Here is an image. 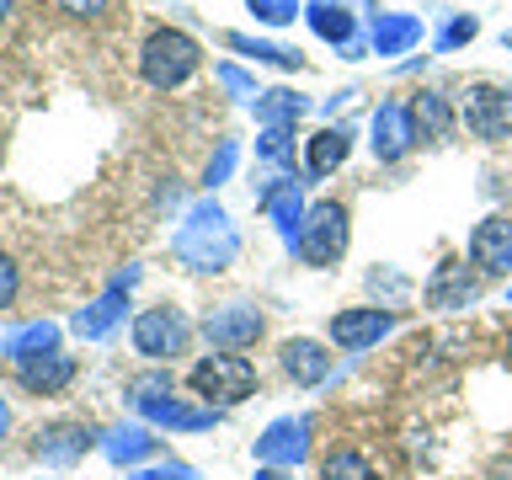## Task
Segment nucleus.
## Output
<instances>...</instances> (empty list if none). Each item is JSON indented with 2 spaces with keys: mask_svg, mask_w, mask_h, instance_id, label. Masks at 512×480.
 I'll list each match as a JSON object with an SVG mask.
<instances>
[{
  "mask_svg": "<svg viewBox=\"0 0 512 480\" xmlns=\"http://www.w3.org/2000/svg\"><path fill=\"white\" fill-rule=\"evenodd\" d=\"M128 336H134V352H139V358L171 363V358H182V352H187L192 326H187V315L176 310V304H150V310L134 315Z\"/></svg>",
  "mask_w": 512,
  "mask_h": 480,
  "instance_id": "5",
  "label": "nucleus"
},
{
  "mask_svg": "<svg viewBox=\"0 0 512 480\" xmlns=\"http://www.w3.org/2000/svg\"><path fill=\"white\" fill-rule=\"evenodd\" d=\"M507 48H512V32H507Z\"/></svg>",
  "mask_w": 512,
  "mask_h": 480,
  "instance_id": "40",
  "label": "nucleus"
},
{
  "mask_svg": "<svg viewBox=\"0 0 512 480\" xmlns=\"http://www.w3.org/2000/svg\"><path fill=\"white\" fill-rule=\"evenodd\" d=\"M416 27L411 16H379L374 22V43H379V54H395V48H406V43H416Z\"/></svg>",
  "mask_w": 512,
  "mask_h": 480,
  "instance_id": "27",
  "label": "nucleus"
},
{
  "mask_svg": "<svg viewBox=\"0 0 512 480\" xmlns=\"http://www.w3.org/2000/svg\"><path fill=\"white\" fill-rule=\"evenodd\" d=\"M224 43L240 48L246 59H262V64H283V70H294L299 54L294 48H278V43H262V38H246V32H224Z\"/></svg>",
  "mask_w": 512,
  "mask_h": 480,
  "instance_id": "25",
  "label": "nucleus"
},
{
  "mask_svg": "<svg viewBox=\"0 0 512 480\" xmlns=\"http://www.w3.org/2000/svg\"><path fill=\"white\" fill-rule=\"evenodd\" d=\"M470 267L486 272V278H507L512 272V219L491 214L470 230Z\"/></svg>",
  "mask_w": 512,
  "mask_h": 480,
  "instance_id": "10",
  "label": "nucleus"
},
{
  "mask_svg": "<svg viewBox=\"0 0 512 480\" xmlns=\"http://www.w3.org/2000/svg\"><path fill=\"white\" fill-rule=\"evenodd\" d=\"M112 6V0H59V11H70V16H102Z\"/></svg>",
  "mask_w": 512,
  "mask_h": 480,
  "instance_id": "34",
  "label": "nucleus"
},
{
  "mask_svg": "<svg viewBox=\"0 0 512 480\" xmlns=\"http://www.w3.org/2000/svg\"><path fill=\"white\" fill-rule=\"evenodd\" d=\"M464 38H475V16H459V22H448V32L438 38V48H454V43H464Z\"/></svg>",
  "mask_w": 512,
  "mask_h": 480,
  "instance_id": "32",
  "label": "nucleus"
},
{
  "mask_svg": "<svg viewBox=\"0 0 512 480\" xmlns=\"http://www.w3.org/2000/svg\"><path fill=\"white\" fill-rule=\"evenodd\" d=\"M139 283V267H123L118 278H112L107 288H102V299H91L86 310H80L70 326H75V336H86V342H102V336L123 320V310H128V288Z\"/></svg>",
  "mask_w": 512,
  "mask_h": 480,
  "instance_id": "9",
  "label": "nucleus"
},
{
  "mask_svg": "<svg viewBox=\"0 0 512 480\" xmlns=\"http://www.w3.org/2000/svg\"><path fill=\"white\" fill-rule=\"evenodd\" d=\"M134 411L144 416V422H155V427H176V432H203V427H214V422H219V411H214V406H187V400H176V395L134 400Z\"/></svg>",
  "mask_w": 512,
  "mask_h": 480,
  "instance_id": "13",
  "label": "nucleus"
},
{
  "mask_svg": "<svg viewBox=\"0 0 512 480\" xmlns=\"http://www.w3.org/2000/svg\"><path fill=\"white\" fill-rule=\"evenodd\" d=\"M464 128H470L475 139H507L512 134V91L502 86H475L464 96Z\"/></svg>",
  "mask_w": 512,
  "mask_h": 480,
  "instance_id": "11",
  "label": "nucleus"
},
{
  "mask_svg": "<svg viewBox=\"0 0 512 480\" xmlns=\"http://www.w3.org/2000/svg\"><path fill=\"white\" fill-rule=\"evenodd\" d=\"M16 384L27 395H64L75 384V358L70 352H48V358H32V363H16Z\"/></svg>",
  "mask_w": 512,
  "mask_h": 480,
  "instance_id": "14",
  "label": "nucleus"
},
{
  "mask_svg": "<svg viewBox=\"0 0 512 480\" xmlns=\"http://www.w3.org/2000/svg\"><path fill=\"white\" fill-rule=\"evenodd\" d=\"M11 432V406H6V395H0V438Z\"/></svg>",
  "mask_w": 512,
  "mask_h": 480,
  "instance_id": "37",
  "label": "nucleus"
},
{
  "mask_svg": "<svg viewBox=\"0 0 512 480\" xmlns=\"http://www.w3.org/2000/svg\"><path fill=\"white\" fill-rule=\"evenodd\" d=\"M256 155H262L267 166H288V155H294V144H288V128H267V139L256 144Z\"/></svg>",
  "mask_w": 512,
  "mask_h": 480,
  "instance_id": "28",
  "label": "nucleus"
},
{
  "mask_svg": "<svg viewBox=\"0 0 512 480\" xmlns=\"http://www.w3.org/2000/svg\"><path fill=\"white\" fill-rule=\"evenodd\" d=\"M251 480H294V470H272V464H256Z\"/></svg>",
  "mask_w": 512,
  "mask_h": 480,
  "instance_id": "36",
  "label": "nucleus"
},
{
  "mask_svg": "<svg viewBox=\"0 0 512 480\" xmlns=\"http://www.w3.org/2000/svg\"><path fill=\"white\" fill-rule=\"evenodd\" d=\"M278 363L294 384H326L331 379V352L315 342V336H288L278 347Z\"/></svg>",
  "mask_w": 512,
  "mask_h": 480,
  "instance_id": "16",
  "label": "nucleus"
},
{
  "mask_svg": "<svg viewBox=\"0 0 512 480\" xmlns=\"http://www.w3.org/2000/svg\"><path fill=\"white\" fill-rule=\"evenodd\" d=\"M299 112H304V102L294 91H267L262 102H256V118H262L267 128H288V123H299Z\"/></svg>",
  "mask_w": 512,
  "mask_h": 480,
  "instance_id": "26",
  "label": "nucleus"
},
{
  "mask_svg": "<svg viewBox=\"0 0 512 480\" xmlns=\"http://www.w3.org/2000/svg\"><path fill=\"white\" fill-rule=\"evenodd\" d=\"M198 331L208 336L214 352H240L267 331V315H262V304H251V299H230V304H219V310H208L198 320Z\"/></svg>",
  "mask_w": 512,
  "mask_h": 480,
  "instance_id": "6",
  "label": "nucleus"
},
{
  "mask_svg": "<svg viewBox=\"0 0 512 480\" xmlns=\"http://www.w3.org/2000/svg\"><path fill=\"white\" fill-rule=\"evenodd\" d=\"M347 240H352L347 208L336 203V198H320V203H310V214H304L299 235L288 240V251L304 256L310 267H336V262L347 256Z\"/></svg>",
  "mask_w": 512,
  "mask_h": 480,
  "instance_id": "3",
  "label": "nucleus"
},
{
  "mask_svg": "<svg viewBox=\"0 0 512 480\" xmlns=\"http://www.w3.org/2000/svg\"><path fill=\"white\" fill-rule=\"evenodd\" d=\"M198 70V43L176 27H155L139 48V75L150 80L155 91H176L182 80H192Z\"/></svg>",
  "mask_w": 512,
  "mask_h": 480,
  "instance_id": "4",
  "label": "nucleus"
},
{
  "mask_svg": "<svg viewBox=\"0 0 512 480\" xmlns=\"http://www.w3.org/2000/svg\"><path fill=\"white\" fill-rule=\"evenodd\" d=\"M416 144V128H411V107L400 102H384L374 112V155L379 160H400Z\"/></svg>",
  "mask_w": 512,
  "mask_h": 480,
  "instance_id": "17",
  "label": "nucleus"
},
{
  "mask_svg": "<svg viewBox=\"0 0 512 480\" xmlns=\"http://www.w3.org/2000/svg\"><path fill=\"white\" fill-rule=\"evenodd\" d=\"M187 384L198 400L224 411V406H240V400L256 395V363L246 352H208V358H198L187 368Z\"/></svg>",
  "mask_w": 512,
  "mask_h": 480,
  "instance_id": "2",
  "label": "nucleus"
},
{
  "mask_svg": "<svg viewBox=\"0 0 512 480\" xmlns=\"http://www.w3.org/2000/svg\"><path fill=\"white\" fill-rule=\"evenodd\" d=\"M347 155H352V128H320V134L304 144V176L320 182V176H331Z\"/></svg>",
  "mask_w": 512,
  "mask_h": 480,
  "instance_id": "19",
  "label": "nucleus"
},
{
  "mask_svg": "<svg viewBox=\"0 0 512 480\" xmlns=\"http://www.w3.org/2000/svg\"><path fill=\"white\" fill-rule=\"evenodd\" d=\"M155 448H160V438L150 427H139V422H118V427L102 432V454L112 464H139V459H150Z\"/></svg>",
  "mask_w": 512,
  "mask_h": 480,
  "instance_id": "20",
  "label": "nucleus"
},
{
  "mask_svg": "<svg viewBox=\"0 0 512 480\" xmlns=\"http://www.w3.org/2000/svg\"><path fill=\"white\" fill-rule=\"evenodd\" d=\"M304 454H310V416H278L256 438V464H272V470H299Z\"/></svg>",
  "mask_w": 512,
  "mask_h": 480,
  "instance_id": "8",
  "label": "nucleus"
},
{
  "mask_svg": "<svg viewBox=\"0 0 512 480\" xmlns=\"http://www.w3.org/2000/svg\"><path fill=\"white\" fill-rule=\"evenodd\" d=\"M16 294H22V267H16V256L0 251V310H11Z\"/></svg>",
  "mask_w": 512,
  "mask_h": 480,
  "instance_id": "29",
  "label": "nucleus"
},
{
  "mask_svg": "<svg viewBox=\"0 0 512 480\" xmlns=\"http://www.w3.org/2000/svg\"><path fill=\"white\" fill-rule=\"evenodd\" d=\"M230 166H235V144H224V150H219V160H208L203 182H208V187H214V182H224V171H230Z\"/></svg>",
  "mask_w": 512,
  "mask_h": 480,
  "instance_id": "33",
  "label": "nucleus"
},
{
  "mask_svg": "<svg viewBox=\"0 0 512 480\" xmlns=\"http://www.w3.org/2000/svg\"><path fill=\"white\" fill-rule=\"evenodd\" d=\"M256 203L272 214V224L283 230V240H294L299 224H304V214H310V208H304V198H299V182H272V187L256 192Z\"/></svg>",
  "mask_w": 512,
  "mask_h": 480,
  "instance_id": "21",
  "label": "nucleus"
},
{
  "mask_svg": "<svg viewBox=\"0 0 512 480\" xmlns=\"http://www.w3.org/2000/svg\"><path fill=\"white\" fill-rule=\"evenodd\" d=\"M219 80H224V86H230V91H251V80L240 75V70H230V64H224V70H219Z\"/></svg>",
  "mask_w": 512,
  "mask_h": 480,
  "instance_id": "35",
  "label": "nucleus"
},
{
  "mask_svg": "<svg viewBox=\"0 0 512 480\" xmlns=\"http://www.w3.org/2000/svg\"><path fill=\"white\" fill-rule=\"evenodd\" d=\"M395 331V310L390 304H352V310L331 315V342L342 352H368L374 342Z\"/></svg>",
  "mask_w": 512,
  "mask_h": 480,
  "instance_id": "7",
  "label": "nucleus"
},
{
  "mask_svg": "<svg viewBox=\"0 0 512 480\" xmlns=\"http://www.w3.org/2000/svg\"><path fill=\"white\" fill-rule=\"evenodd\" d=\"M411 128H416V139H443L448 128H454V107H448V96L438 91H422L411 102Z\"/></svg>",
  "mask_w": 512,
  "mask_h": 480,
  "instance_id": "22",
  "label": "nucleus"
},
{
  "mask_svg": "<svg viewBox=\"0 0 512 480\" xmlns=\"http://www.w3.org/2000/svg\"><path fill=\"white\" fill-rule=\"evenodd\" d=\"M102 443V432H91L86 422H54L38 432V443H32V454H38L43 464H75L86 459V448Z\"/></svg>",
  "mask_w": 512,
  "mask_h": 480,
  "instance_id": "12",
  "label": "nucleus"
},
{
  "mask_svg": "<svg viewBox=\"0 0 512 480\" xmlns=\"http://www.w3.org/2000/svg\"><path fill=\"white\" fill-rule=\"evenodd\" d=\"M475 299H480V278L470 267H459V262H443L427 278V304L432 310H470Z\"/></svg>",
  "mask_w": 512,
  "mask_h": 480,
  "instance_id": "15",
  "label": "nucleus"
},
{
  "mask_svg": "<svg viewBox=\"0 0 512 480\" xmlns=\"http://www.w3.org/2000/svg\"><path fill=\"white\" fill-rule=\"evenodd\" d=\"M235 251H240V235H235V224L219 203L187 208L182 230L171 235V256L192 272H224L235 262Z\"/></svg>",
  "mask_w": 512,
  "mask_h": 480,
  "instance_id": "1",
  "label": "nucleus"
},
{
  "mask_svg": "<svg viewBox=\"0 0 512 480\" xmlns=\"http://www.w3.org/2000/svg\"><path fill=\"white\" fill-rule=\"evenodd\" d=\"M128 480H198V470H192V464L166 459V464H150V470H134Z\"/></svg>",
  "mask_w": 512,
  "mask_h": 480,
  "instance_id": "31",
  "label": "nucleus"
},
{
  "mask_svg": "<svg viewBox=\"0 0 512 480\" xmlns=\"http://www.w3.org/2000/svg\"><path fill=\"white\" fill-rule=\"evenodd\" d=\"M320 480H379V470L358 454V448H331V454L320 459Z\"/></svg>",
  "mask_w": 512,
  "mask_h": 480,
  "instance_id": "23",
  "label": "nucleus"
},
{
  "mask_svg": "<svg viewBox=\"0 0 512 480\" xmlns=\"http://www.w3.org/2000/svg\"><path fill=\"white\" fill-rule=\"evenodd\" d=\"M304 16H310V27H315L326 43H347V38H352V16L336 11L331 0H315V6H304Z\"/></svg>",
  "mask_w": 512,
  "mask_h": 480,
  "instance_id": "24",
  "label": "nucleus"
},
{
  "mask_svg": "<svg viewBox=\"0 0 512 480\" xmlns=\"http://www.w3.org/2000/svg\"><path fill=\"white\" fill-rule=\"evenodd\" d=\"M502 358H507V368H512V336H507V352H502Z\"/></svg>",
  "mask_w": 512,
  "mask_h": 480,
  "instance_id": "39",
  "label": "nucleus"
},
{
  "mask_svg": "<svg viewBox=\"0 0 512 480\" xmlns=\"http://www.w3.org/2000/svg\"><path fill=\"white\" fill-rule=\"evenodd\" d=\"M246 6L262 16V22H272V27H283V22L299 16V0H246Z\"/></svg>",
  "mask_w": 512,
  "mask_h": 480,
  "instance_id": "30",
  "label": "nucleus"
},
{
  "mask_svg": "<svg viewBox=\"0 0 512 480\" xmlns=\"http://www.w3.org/2000/svg\"><path fill=\"white\" fill-rule=\"evenodd\" d=\"M6 16H11V0H0V22H6Z\"/></svg>",
  "mask_w": 512,
  "mask_h": 480,
  "instance_id": "38",
  "label": "nucleus"
},
{
  "mask_svg": "<svg viewBox=\"0 0 512 480\" xmlns=\"http://www.w3.org/2000/svg\"><path fill=\"white\" fill-rule=\"evenodd\" d=\"M48 352H59L54 320H27V326L6 331V342H0V358L6 363H32V358H48Z\"/></svg>",
  "mask_w": 512,
  "mask_h": 480,
  "instance_id": "18",
  "label": "nucleus"
}]
</instances>
